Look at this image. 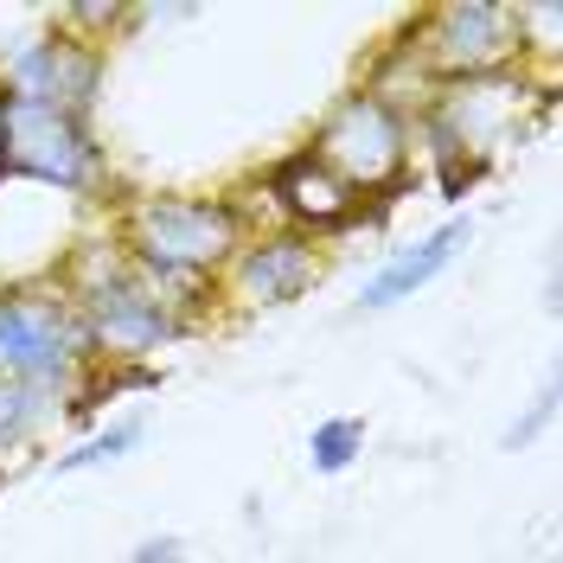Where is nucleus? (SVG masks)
I'll return each mask as SVG.
<instances>
[{
    "instance_id": "nucleus-6",
    "label": "nucleus",
    "mask_w": 563,
    "mask_h": 563,
    "mask_svg": "<svg viewBox=\"0 0 563 563\" xmlns=\"http://www.w3.org/2000/svg\"><path fill=\"white\" fill-rule=\"evenodd\" d=\"M404 33H410L422 70L435 84H461V77H487V70L519 65V33H512L506 0H449V7L417 13Z\"/></svg>"
},
{
    "instance_id": "nucleus-10",
    "label": "nucleus",
    "mask_w": 563,
    "mask_h": 563,
    "mask_svg": "<svg viewBox=\"0 0 563 563\" xmlns=\"http://www.w3.org/2000/svg\"><path fill=\"white\" fill-rule=\"evenodd\" d=\"M467 238H474V218H449V224H435L429 238H417L410 250H390L385 263L365 276L358 308L378 314V308H397V301H417V288H429L435 276L455 269V256L467 250Z\"/></svg>"
},
{
    "instance_id": "nucleus-12",
    "label": "nucleus",
    "mask_w": 563,
    "mask_h": 563,
    "mask_svg": "<svg viewBox=\"0 0 563 563\" xmlns=\"http://www.w3.org/2000/svg\"><path fill=\"white\" fill-rule=\"evenodd\" d=\"M141 435H147V417L129 410V417H115L109 429H97L90 442H77L70 455L52 461V474H90V467H109V461H122L129 449H141Z\"/></svg>"
},
{
    "instance_id": "nucleus-9",
    "label": "nucleus",
    "mask_w": 563,
    "mask_h": 563,
    "mask_svg": "<svg viewBox=\"0 0 563 563\" xmlns=\"http://www.w3.org/2000/svg\"><path fill=\"white\" fill-rule=\"evenodd\" d=\"M263 199L282 211V231H301V238H333V231H352L358 218H365V199L346 192L340 179L320 167L308 147H295V154H282L276 167H263Z\"/></svg>"
},
{
    "instance_id": "nucleus-7",
    "label": "nucleus",
    "mask_w": 563,
    "mask_h": 563,
    "mask_svg": "<svg viewBox=\"0 0 563 563\" xmlns=\"http://www.w3.org/2000/svg\"><path fill=\"white\" fill-rule=\"evenodd\" d=\"M103 77H109V52L70 38L65 26H45V33L0 52V97L52 103V109H70V115H90L97 109Z\"/></svg>"
},
{
    "instance_id": "nucleus-15",
    "label": "nucleus",
    "mask_w": 563,
    "mask_h": 563,
    "mask_svg": "<svg viewBox=\"0 0 563 563\" xmlns=\"http://www.w3.org/2000/svg\"><path fill=\"white\" fill-rule=\"evenodd\" d=\"M558 404H563L558 378H544V390H538V404H531V410H526L519 422H512L506 435H499V442H506V455H519V449H531V442H538V435H544V429L558 422Z\"/></svg>"
},
{
    "instance_id": "nucleus-4",
    "label": "nucleus",
    "mask_w": 563,
    "mask_h": 563,
    "mask_svg": "<svg viewBox=\"0 0 563 563\" xmlns=\"http://www.w3.org/2000/svg\"><path fill=\"white\" fill-rule=\"evenodd\" d=\"M0 179L58 192L70 206H97L109 192V154L90 129V115L0 97Z\"/></svg>"
},
{
    "instance_id": "nucleus-1",
    "label": "nucleus",
    "mask_w": 563,
    "mask_h": 563,
    "mask_svg": "<svg viewBox=\"0 0 563 563\" xmlns=\"http://www.w3.org/2000/svg\"><path fill=\"white\" fill-rule=\"evenodd\" d=\"M244 218L231 199H206V192H147L115 211V244L129 250L141 276L167 282L179 301H206L218 295L224 263L244 244Z\"/></svg>"
},
{
    "instance_id": "nucleus-16",
    "label": "nucleus",
    "mask_w": 563,
    "mask_h": 563,
    "mask_svg": "<svg viewBox=\"0 0 563 563\" xmlns=\"http://www.w3.org/2000/svg\"><path fill=\"white\" fill-rule=\"evenodd\" d=\"M122 563H186V538H179V531H154V538H141Z\"/></svg>"
},
{
    "instance_id": "nucleus-3",
    "label": "nucleus",
    "mask_w": 563,
    "mask_h": 563,
    "mask_svg": "<svg viewBox=\"0 0 563 563\" xmlns=\"http://www.w3.org/2000/svg\"><path fill=\"white\" fill-rule=\"evenodd\" d=\"M90 333L58 276L0 288V378H20L33 390H52L70 410V397L90 378Z\"/></svg>"
},
{
    "instance_id": "nucleus-5",
    "label": "nucleus",
    "mask_w": 563,
    "mask_h": 563,
    "mask_svg": "<svg viewBox=\"0 0 563 563\" xmlns=\"http://www.w3.org/2000/svg\"><path fill=\"white\" fill-rule=\"evenodd\" d=\"M308 154H314L346 192H358V199H390V192L410 179L417 129H410V115L390 109L385 97L346 90V97H333V109L314 122Z\"/></svg>"
},
{
    "instance_id": "nucleus-2",
    "label": "nucleus",
    "mask_w": 563,
    "mask_h": 563,
    "mask_svg": "<svg viewBox=\"0 0 563 563\" xmlns=\"http://www.w3.org/2000/svg\"><path fill=\"white\" fill-rule=\"evenodd\" d=\"M558 103V84H538L526 65L487 70V77H461V84H435V97L410 129L429 135V154H461L474 167H499L519 141L531 135V109Z\"/></svg>"
},
{
    "instance_id": "nucleus-8",
    "label": "nucleus",
    "mask_w": 563,
    "mask_h": 563,
    "mask_svg": "<svg viewBox=\"0 0 563 563\" xmlns=\"http://www.w3.org/2000/svg\"><path fill=\"white\" fill-rule=\"evenodd\" d=\"M327 276V263H320V244L314 238H301V231H250L238 256L224 263V276H218V295L231 301V308H295V301H308Z\"/></svg>"
},
{
    "instance_id": "nucleus-11",
    "label": "nucleus",
    "mask_w": 563,
    "mask_h": 563,
    "mask_svg": "<svg viewBox=\"0 0 563 563\" xmlns=\"http://www.w3.org/2000/svg\"><path fill=\"white\" fill-rule=\"evenodd\" d=\"M52 422H58V397H52V390H33V385H20V378H0V455L33 449Z\"/></svg>"
},
{
    "instance_id": "nucleus-13",
    "label": "nucleus",
    "mask_w": 563,
    "mask_h": 563,
    "mask_svg": "<svg viewBox=\"0 0 563 563\" xmlns=\"http://www.w3.org/2000/svg\"><path fill=\"white\" fill-rule=\"evenodd\" d=\"M365 442H372L365 417H327L308 429V467L314 474H346L352 461L365 455Z\"/></svg>"
},
{
    "instance_id": "nucleus-14",
    "label": "nucleus",
    "mask_w": 563,
    "mask_h": 563,
    "mask_svg": "<svg viewBox=\"0 0 563 563\" xmlns=\"http://www.w3.org/2000/svg\"><path fill=\"white\" fill-rule=\"evenodd\" d=\"M512 33H519V65L558 58L563 52V0H512Z\"/></svg>"
}]
</instances>
